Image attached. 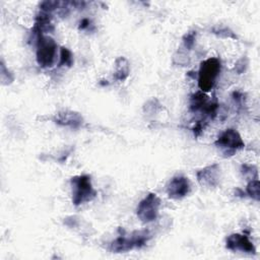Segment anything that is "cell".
I'll return each instance as SVG.
<instances>
[{
  "label": "cell",
  "mask_w": 260,
  "mask_h": 260,
  "mask_svg": "<svg viewBox=\"0 0 260 260\" xmlns=\"http://www.w3.org/2000/svg\"><path fill=\"white\" fill-rule=\"evenodd\" d=\"M220 61L217 58H209L201 62L198 73V85L201 91H209L220 72Z\"/></svg>",
  "instance_id": "1"
},
{
  "label": "cell",
  "mask_w": 260,
  "mask_h": 260,
  "mask_svg": "<svg viewBox=\"0 0 260 260\" xmlns=\"http://www.w3.org/2000/svg\"><path fill=\"white\" fill-rule=\"evenodd\" d=\"M72 185V201L74 205H80L92 200L95 196L90 182V177L86 175L76 176L71 179Z\"/></svg>",
  "instance_id": "2"
},
{
  "label": "cell",
  "mask_w": 260,
  "mask_h": 260,
  "mask_svg": "<svg viewBox=\"0 0 260 260\" xmlns=\"http://www.w3.org/2000/svg\"><path fill=\"white\" fill-rule=\"evenodd\" d=\"M150 239V235L147 231H136L129 237H119L111 244V251L115 253L126 252L134 248H141Z\"/></svg>",
  "instance_id": "3"
},
{
  "label": "cell",
  "mask_w": 260,
  "mask_h": 260,
  "mask_svg": "<svg viewBox=\"0 0 260 260\" xmlns=\"http://www.w3.org/2000/svg\"><path fill=\"white\" fill-rule=\"evenodd\" d=\"M56 43L50 37L40 35L37 43V61L42 67H51L56 54Z\"/></svg>",
  "instance_id": "4"
},
{
  "label": "cell",
  "mask_w": 260,
  "mask_h": 260,
  "mask_svg": "<svg viewBox=\"0 0 260 260\" xmlns=\"http://www.w3.org/2000/svg\"><path fill=\"white\" fill-rule=\"evenodd\" d=\"M160 206V199L154 193H149L143 198L136 209L137 216L143 222H150L156 219L158 209Z\"/></svg>",
  "instance_id": "5"
},
{
  "label": "cell",
  "mask_w": 260,
  "mask_h": 260,
  "mask_svg": "<svg viewBox=\"0 0 260 260\" xmlns=\"http://www.w3.org/2000/svg\"><path fill=\"white\" fill-rule=\"evenodd\" d=\"M215 144L221 148L223 153L226 155H232L236 150L245 146L240 134L234 129H226L222 132L215 141Z\"/></svg>",
  "instance_id": "6"
},
{
  "label": "cell",
  "mask_w": 260,
  "mask_h": 260,
  "mask_svg": "<svg viewBox=\"0 0 260 260\" xmlns=\"http://www.w3.org/2000/svg\"><path fill=\"white\" fill-rule=\"evenodd\" d=\"M190 191V184L186 177L176 176L168 184L167 193L170 198L181 199Z\"/></svg>",
  "instance_id": "7"
},
{
  "label": "cell",
  "mask_w": 260,
  "mask_h": 260,
  "mask_svg": "<svg viewBox=\"0 0 260 260\" xmlns=\"http://www.w3.org/2000/svg\"><path fill=\"white\" fill-rule=\"evenodd\" d=\"M219 171V167L216 164L200 170L197 173L198 182L200 183V185L208 188H213L217 186L220 180Z\"/></svg>",
  "instance_id": "8"
},
{
  "label": "cell",
  "mask_w": 260,
  "mask_h": 260,
  "mask_svg": "<svg viewBox=\"0 0 260 260\" xmlns=\"http://www.w3.org/2000/svg\"><path fill=\"white\" fill-rule=\"evenodd\" d=\"M225 246L228 249L233 251H243L246 253H252L255 254V247L252 244V242L248 239L245 235H239V234H233L226 238Z\"/></svg>",
  "instance_id": "9"
},
{
  "label": "cell",
  "mask_w": 260,
  "mask_h": 260,
  "mask_svg": "<svg viewBox=\"0 0 260 260\" xmlns=\"http://www.w3.org/2000/svg\"><path fill=\"white\" fill-rule=\"evenodd\" d=\"M82 121V118L74 112H64L58 114V118L56 119V123L71 127H78Z\"/></svg>",
  "instance_id": "10"
},
{
  "label": "cell",
  "mask_w": 260,
  "mask_h": 260,
  "mask_svg": "<svg viewBox=\"0 0 260 260\" xmlns=\"http://www.w3.org/2000/svg\"><path fill=\"white\" fill-rule=\"evenodd\" d=\"M129 74V64L128 61L124 57H119L116 60V70H115V78L117 80H124Z\"/></svg>",
  "instance_id": "11"
},
{
  "label": "cell",
  "mask_w": 260,
  "mask_h": 260,
  "mask_svg": "<svg viewBox=\"0 0 260 260\" xmlns=\"http://www.w3.org/2000/svg\"><path fill=\"white\" fill-rule=\"evenodd\" d=\"M207 104V95L203 91H199L192 95L190 101V109L192 111L203 110Z\"/></svg>",
  "instance_id": "12"
},
{
  "label": "cell",
  "mask_w": 260,
  "mask_h": 260,
  "mask_svg": "<svg viewBox=\"0 0 260 260\" xmlns=\"http://www.w3.org/2000/svg\"><path fill=\"white\" fill-rule=\"evenodd\" d=\"M247 193L248 195L255 199V200H259V181L258 179H253L249 182V184L247 185Z\"/></svg>",
  "instance_id": "13"
},
{
  "label": "cell",
  "mask_w": 260,
  "mask_h": 260,
  "mask_svg": "<svg viewBox=\"0 0 260 260\" xmlns=\"http://www.w3.org/2000/svg\"><path fill=\"white\" fill-rule=\"evenodd\" d=\"M72 54L71 52L66 49V48H61V53H60V62L59 65L60 66H71L72 64Z\"/></svg>",
  "instance_id": "14"
},
{
  "label": "cell",
  "mask_w": 260,
  "mask_h": 260,
  "mask_svg": "<svg viewBox=\"0 0 260 260\" xmlns=\"http://www.w3.org/2000/svg\"><path fill=\"white\" fill-rule=\"evenodd\" d=\"M195 38H196V31H189L187 32L184 38H183V42L186 48L191 49L195 43Z\"/></svg>",
  "instance_id": "15"
},
{
  "label": "cell",
  "mask_w": 260,
  "mask_h": 260,
  "mask_svg": "<svg viewBox=\"0 0 260 260\" xmlns=\"http://www.w3.org/2000/svg\"><path fill=\"white\" fill-rule=\"evenodd\" d=\"M56 6H58V2H56V1H46L41 4L42 9L46 12L54 10L56 8Z\"/></svg>",
  "instance_id": "16"
},
{
  "label": "cell",
  "mask_w": 260,
  "mask_h": 260,
  "mask_svg": "<svg viewBox=\"0 0 260 260\" xmlns=\"http://www.w3.org/2000/svg\"><path fill=\"white\" fill-rule=\"evenodd\" d=\"M203 128H204V125H202L201 121H198V122L195 124L194 128H193V132H194V134H195L196 136H199V135H200V133L202 132Z\"/></svg>",
  "instance_id": "17"
},
{
  "label": "cell",
  "mask_w": 260,
  "mask_h": 260,
  "mask_svg": "<svg viewBox=\"0 0 260 260\" xmlns=\"http://www.w3.org/2000/svg\"><path fill=\"white\" fill-rule=\"evenodd\" d=\"M89 23H90L89 19H87V18H83V19L80 21V23H79V28L84 29V28H86V27H88V26H89Z\"/></svg>",
  "instance_id": "18"
}]
</instances>
